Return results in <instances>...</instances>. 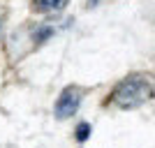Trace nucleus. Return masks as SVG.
Here are the masks:
<instances>
[{
    "label": "nucleus",
    "mask_w": 155,
    "mask_h": 148,
    "mask_svg": "<svg viewBox=\"0 0 155 148\" xmlns=\"http://www.w3.org/2000/svg\"><path fill=\"white\" fill-rule=\"evenodd\" d=\"M155 95V86L148 77L143 74H132V77L123 79L120 84L114 88V95H111V104L118 107V109H137V107H143V104L153 100Z\"/></svg>",
    "instance_id": "obj_1"
},
{
    "label": "nucleus",
    "mask_w": 155,
    "mask_h": 148,
    "mask_svg": "<svg viewBox=\"0 0 155 148\" xmlns=\"http://www.w3.org/2000/svg\"><path fill=\"white\" fill-rule=\"evenodd\" d=\"M81 100H84V93H81L77 86L65 88L63 93L58 95V100H56V107H53L56 118H58V120H67V118H72L79 111V107H81Z\"/></svg>",
    "instance_id": "obj_2"
},
{
    "label": "nucleus",
    "mask_w": 155,
    "mask_h": 148,
    "mask_svg": "<svg viewBox=\"0 0 155 148\" xmlns=\"http://www.w3.org/2000/svg\"><path fill=\"white\" fill-rule=\"evenodd\" d=\"M56 32H58V26H53V23H35V26L30 28V35H28V37H30L32 44L37 46V44H42V42H46L49 37H53Z\"/></svg>",
    "instance_id": "obj_3"
},
{
    "label": "nucleus",
    "mask_w": 155,
    "mask_h": 148,
    "mask_svg": "<svg viewBox=\"0 0 155 148\" xmlns=\"http://www.w3.org/2000/svg\"><path fill=\"white\" fill-rule=\"evenodd\" d=\"M67 5V0H32L35 12H60Z\"/></svg>",
    "instance_id": "obj_4"
},
{
    "label": "nucleus",
    "mask_w": 155,
    "mask_h": 148,
    "mask_svg": "<svg viewBox=\"0 0 155 148\" xmlns=\"http://www.w3.org/2000/svg\"><path fill=\"white\" fill-rule=\"evenodd\" d=\"M91 132H93V127L88 125V123H79L77 125V130H74V139H77L79 143H84L88 136H91Z\"/></svg>",
    "instance_id": "obj_5"
},
{
    "label": "nucleus",
    "mask_w": 155,
    "mask_h": 148,
    "mask_svg": "<svg viewBox=\"0 0 155 148\" xmlns=\"http://www.w3.org/2000/svg\"><path fill=\"white\" fill-rule=\"evenodd\" d=\"M88 5H91V7H93V5H97V0H88Z\"/></svg>",
    "instance_id": "obj_6"
}]
</instances>
